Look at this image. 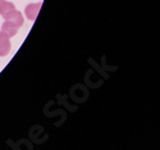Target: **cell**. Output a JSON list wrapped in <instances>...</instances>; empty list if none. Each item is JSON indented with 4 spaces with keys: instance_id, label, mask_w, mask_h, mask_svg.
Instances as JSON below:
<instances>
[{
    "instance_id": "obj_4",
    "label": "cell",
    "mask_w": 160,
    "mask_h": 150,
    "mask_svg": "<svg viewBox=\"0 0 160 150\" xmlns=\"http://www.w3.org/2000/svg\"><path fill=\"white\" fill-rule=\"evenodd\" d=\"M2 32H4L8 37H13V36H16L17 32H18V27L14 24V23H12L9 21H4L3 26H2Z\"/></svg>"
},
{
    "instance_id": "obj_1",
    "label": "cell",
    "mask_w": 160,
    "mask_h": 150,
    "mask_svg": "<svg viewBox=\"0 0 160 150\" xmlns=\"http://www.w3.org/2000/svg\"><path fill=\"white\" fill-rule=\"evenodd\" d=\"M12 44H10V37H8L4 32L0 31V57H7L10 53Z\"/></svg>"
},
{
    "instance_id": "obj_3",
    "label": "cell",
    "mask_w": 160,
    "mask_h": 150,
    "mask_svg": "<svg viewBox=\"0 0 160 150\" xmlns=\"http://www.w3.org/2000/svg\"><path fill=\"white\" fill-rule=\"evenodd\" d=\"M7 21H9V22H12V23H14L18 28L19 27H22L23 26V16H22V13L19 12V10H17V9H14V10H12L9 14H7L5 17H4Z\"/></svg>"
},
{
    "instance_id": "obj_2",
    "label": "cell",
    "mask_w": 160,
    "mask_h": 150,
    "mask_svg": "<svg viewBox=\"0 0 160 150\" xmlns=\"http://www.w3.org/2000/svg\"><path fill=\"white\" fill-rule=\"evenodd\" d=\"M40 8H41V3H32V4H28L24 9V14L30 21H35L38 16V12H40Z\"/></svg>"
},
{
    "instance_id": "obj_6",
    "label": "cell",
    "mask_w": 160,
    "mask_h": 150,
    "mask_svg": "<svg viewBox=\"0 0 160 150\" xmlns=\"http://www.w3.org/2000/svg\"><path fill=\"white\" fill-rule=\"evenodd\" d=\"M5 2H7V0H0V10H2V8H3V5L5 4Z\"/></svg>"
},
{
    "instance_id": "obj_5",
    "label": "cell",
    "mask_w": 160,
    "mask_h": 150,
    "mask_svg": "<svg viewBox=\"0 0 160 150\" xmlns=\"http://www.w3.org/2000/svg\"><path fill=\"white\" fill-rule=\"evenodd\" d=\"M14 9H16L14 4L10 3V2H5V4H4L3 8H2V10H0V14H2V17L4 18L7 14H9V13H10L12 10H14Z\"/></svg>"
}]
</instances>
